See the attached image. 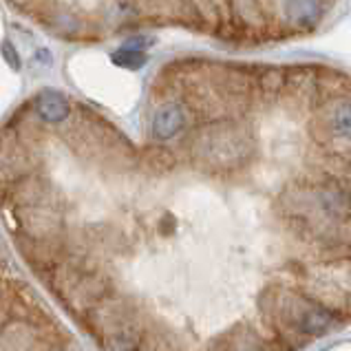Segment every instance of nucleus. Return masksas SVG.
Segmentation results:
<instances>
[{
  "label": "nucleus",
  "mask_w": 351,
  "mask_h": 351,
  "mask_svg": "<svg viewBox=\"0 0 351 351\" xmlns=\"http://www.w3.org/2000/svg\"><path fill=\"white\" fill-rule=\"evenodd\" d=\"M283 316L287 325L296 327L300 334H307V336H318L327 332L336 320V314L329 312L325 305L312 303V300L300 298V296L285 300Z\"/></svg>",
  "instance_id": "nucleus-1"
},
{
  "label": "nucleus",
  "mask_w": 351,
  "mask_h": 351,
  "mask_svg": "<svg viewBox=\"0 0 351 351\" xmlns=\"http://www.w3.org/2000/svg\"><path fill=\"white\" fill-rule=\"evenodd\" d=\"M202 155L213 159V162H232L234 157H243L245 148L241 146V137L232 130H213L202 142Z\"/></svg>",
  "instance_id": "nucleus-2"
},
{
  "label": "nucleus",
  "mask_w": 351,
  "mask_h": 351,
  "mask_svg": "<svg viewBox=\"0 0 351 351\" xmlns=\"http://www.w3.org/2000/svg\"><path fill=\"white\" fill-rule=\"evenodd\" d=\"M36 115L47 124H62L71 115V104L69 99L53 88H45L36 95Z\"/></svg>",
  "instance_id": "nucleus-3"
},
{
  "label": "nucleus",
  "mask_w": 351,
  "mask_h": 351,
  "mask_svg": "<svg viewBox=\"0 0 351 351\" xmlns=\"http://www.w3.org/2000/svg\"><path fill=\"white\" fill-rule=\"evenodd\" d=\"M184 111L177 104H164L153 117V124H150V130L157 139H170L175 137L179 130L184 128Z\"/></svg>",
  "instance_id": "nucleus-4"
},
{
  "label": "nucleus",
  "mask_w": 351,
  "mask_h": 351,
  "mask_svg": "<svg viewBox=\"0 0 351 351\" xmlns=\"http://www.w3.org/2000/svg\"><path fill=\"white\" fill-rule=\"evenodd\" d=\"M287 16L296 25H314L323 14L318 0H287Z\"/></svg>",
  "instance_id": "nucleus-5"
},
{
  "label": "nucleus",
  "mask_w": 351,
  "mask_h": 351,
  "mask_svg": "<svg viewBox=\"0 0 351 351\" xmlns=\"http://www.w3.org/2000/svg\"><path fill=\"white\" fill-rule=\"evenodd\" d=\"M320 208L323 213L332 219H345L349 213V197L338 188H327L320 193Z\"/></svg>",
  "instance_id": "nucleus-6"
},
{
  "label": "nucleus",
  "mask_w": 351,
  "mask_h": 351,
  "mask_svg": "<svg viewBox=\"0 0 351 351\" xmlns=\"http://www.w3.org/2000/svg\"><path fill=\"white\" fill-rule=\"evenodd\" d=\"M113 64L119 69H128V71H137L146 64V53L144 51H135V49H126L119 47L117 51L111 53Z\"/></svg>",
  "instance_id": "nucleus-7"
},
{
  "label": "nucleus",
  "mask_w": 351,
  "mask_h": 351,
  "mask_svg": "<svg viewBox=\"0 0 351 351\" xmlns=\"http://www.w3.org/2000/svg\"><path fill=\"white\" fill-rule=\"evenodd\" d=\"M332 130L343 139L351 142V104H340L332 115Z\"/></svg>",
  "instance_id": "nucleus-8"
},
{
  "label": "nucleus",
  "mask_w": 351,
  "mask_h": 351,
  "mask_svg": "<svg viewBox=\"0 0 351 351\" xmlns=\"http://www.w3.org/2000/svg\"><path fill=\"white\" fill-rule=\"evenodd\" d=\"M0 56H3V60L9 64V69L12 71H23V58H20V53L16 51V47L12 40H3L0 43Z\"/></svg>",
  "instance_id": "nucleus-9"
},
{
  "label": "nucleus",
  "mask_w": 351,
  "mask_h": 351,
  "mask_svg": "<svg viewBox=\"0 0 351 351\" xmlns=\"http://www.w3.org/2000/svg\"><path fill=\"white\" fill-rule=\"evenodd\" d=\"M153 45H155V38L153 36H133V38H128L122 47L135 49V51H146V49H150Z\"/></svg>",
  "instance_id": "nucleus-10"
},
{
  "label": "nucleus",
  "mask_w": 351,
  "mask_h": 351,
  "mask_svg": "<svg viewBox=\"0 0 351 351\" xmlns=\"http://www.w3.org/2000/svg\"><path fill=\"white\" fill-rule=\"evenodd\" d=\"M32 62H34L36 66L49 69V66L53 64V56H51V51H49L47 47H38L36 51H34V56H32Z\"/></svg>",
  "instance_id": "nucleus-11"
},
{
  "label": "nucleus",
  "mask_w": 351,
  "mask_h": 351,
  "mask_svg": "<svg viewBox=\"0 0 351 351\" xmlns=\"http://www.w3.org/2000/svg\"><path fill=\"white\" fill-rule=\"evenodd\" d=\"M234 351H267V349H265L263 345H261L258 340L250 338V340H245V343H237Z\"/></svg>",
  "instance_id": "nucleus-12"
}]
</instances>
